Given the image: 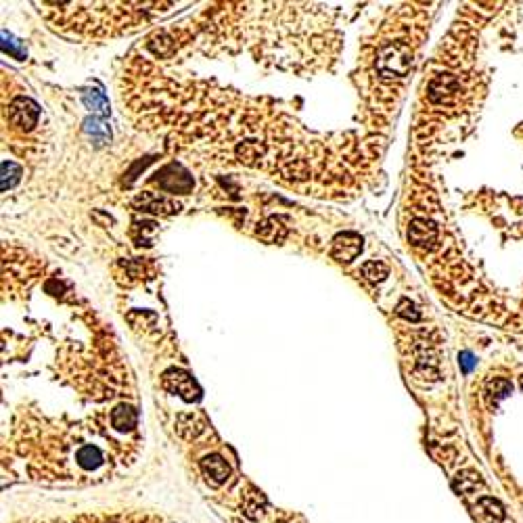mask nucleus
Segmentation results:
<instances>
[{"instance_id":"nucleus-1","label":"nucleus","mask_w":523,"mask_h":523,"mask_svg":"<svg viewBox=\"0 0 523 523\" xmlns=\"http://www.w3.org/2000/svg\"><path fill=\"white\" fill-rule=\"evenodd\" d=\"M162 386H164L168 392L182 396V398L189 400V402H193V400L199 398V388H197V383L193 381V377L189 375V372L178 370V368H170V370L164 372V375H162Z\"/></svg>"},{"instance_id":"nucleus-2","label":"nucleus","mask_w":523,"mask_h":523,"mask_svg":"<svg viewBox=\"0 0 523 523\" xmlns=\"http://www.w3.org/2000/svg\"><path fill=\"white\" fill-rule=\"evenodd\" d=\"M38 115H40L38 105L32 103L30 99H23V97L15 99L11 103V107H9V120H11V124L15 128H19V130H26V132H30L36 126Z\"/></svg>"},{"instance_id":"nucleus-3","label":"nucleus","mask_w":523,"mask_h":523,"mask_svg":"<svg viewBox=\"0 0 523 523\" xmlns=\"http://www.w3.org/2000/svg\"><path fill=\"white\" fill-rule=\"evenodd\" d=\"M134 205L140 209V211H149V213H160V216H170V213H176L180 209V205L172 199H166V197H158L153 193H142L134 199Z\"/></svg>"},{"instance_id":"nucleus-4","label":"nucleus","mask_w":523,"mask_h":523,"mask_svg":"<svg viewBox=\"0 0 523 523\" xmlns=\"http://www.w3.org/2000/svg\"><path fill=\"white\" fill-rule=\"evenodd\" d=\"M362 251V239L354 233H343L333 241V258L339 262H352Z\"/></svg>"},{"instance_id":"nucleus-5","label":"nucleus","mask_w":523,"mask_h":523,"mask_svg":"<svg viewBox=\"0 0 523 523\" xmlns=\"http://www.w3.org/2000/svg\"><path fill=\"white\" fill-rule=\"evenodd\" d=\"M437 239L435 224L429 220H415L408 229V241L415 247H431Z\"/></svg>"},{"instance_id":"nucleus-6","label":"nucleus","mask_w":523,"mask_h":523,"mask_svg":"<svg viewBox=\"0 0 523 523\" xmlns=\"http://www.w3.org/2000/svg\"><path fill=\"white\" fill-rule=\"evenodd\" d=\"M201 471H203V475H205L211 484H216V486L224 484V482L229 479V475H231V467L227 465V461H224L222 457H218V455L205 457V459L201 461Z\"/></svg>"},{"instance_id":"nucleus-7","label":"nucleus","mask_w":523,"mask_h":523,"mask_svg":"<svg viewBox=\"0 0 523 523\" xmlns=\"http://www.w3.org/2000/svg\"><path fill=\"white\" fill-rule=\"evenodd\" d=\"M258 235L264 241H268V243H280L285 239V235H287V229L280 227V220L278 218H268L266 222L260 224Z\"/></svg>"},{"instance_id":"nucleus-8","label":"nucleus","mask_w":523,"mask_h":523,"mask_svg":"<svg viewBox=\"0 0 523 523\" xmlns=\"http://www.w3.org/2000/svg\"><path fill=\"white\" fill-rule=\"evenodd\" d=\"M111 425L117 429V431H130L136 427V412L132 406H117L113 412H111Z\"/></svg>"},{"instance_id":"nucleus-9","label":"nucleus","mask_w":523,"mask_h":523,"mask_svg":"<svg viewBox=\"0 0 523 523\" xmlns=\"http://www.w3.org/2000/svg\"><path fill=\"white\" fill-rule=\"evenodd\" d=\"M84 103H86L88 109H93V111L99 113V115H107V113H109L107 99H105L103 93H99V91H86V93H84Z\"/></svg>"},{"instance_id":"nucleus-10","label":"nucleus","mask_w":523,"mask_h":523,"mask_svg":"<svg viewBox=\"0 0 523 523\" xmlns=\"http://www.w3.org/2000/svg\"><path fill=\"white\" fill-rule=\"evenodd\" d=\"M264 504H266L264 496L258 494V492H251V494L247 496L245 504H243V511H245L247 517L258 519V517H262V513H264Z\"/></svg>"},{"instance_id":"nucleus-11","label":"nucleus","mask_w":523,"mask_h":523,"mask_svg":"<svg viewBox=\"0 0 523 523\" xmlns=\"http://www.w3.org/2000/svg\"><path fill=\"white\" fill-rule=\"evenodd\" d=\"M362 272H364V276L366 278H370V280H383L386 276H388V266L386 264H381V262H366L364 266H362Z\"/></svg>"},{"instance_id":"nucleus-12","label":"nucleus","mask_w":523,"mask_h":523,"mask_svg":"<svg viewBox=\"0 0 523 523\" xmlns=\"http://www.w3.org/2000/svg\"><path fill=\"white\" fill-rule=\"evenodd\" d=\"M19 176H21V168L11 162H5L3 164V191L11 189L19 180Z\"/></svg>"},{"instance_id":"nucleus-13","label":"nucleus","mask_w":523,"mask_h":523,"mask_svg":"<svg viewBox=\"0 0 523 523\" xmlns=\"http://www.w3.org/2000/svg\"><path fill=\"white\" fill-rule=\"evenodd\" d=\"M479 508L488 515V519H490V521H500V519L504 517L502 506H500L496 500H492V498H484V500H479Z\"/></svg>"},{"instance_id":"nucleus-14","label":"nucleus","mask_w":523,"mask_h":523,"mask_svg":"<svg viewBox=\"0 0 523 523\" xmlns=\"http://www.w3.org/2000/svg\"><path fill=\"white\" fill-rule=\"evenodd\" d=\"M86 130L91 132V136H97V138H99L101 142H105V140L109 138V130H107V128H105L103 124H99V122H97L95 117L86 122Z\"/></svg>"},{"instance_id":"nucleus-15","label":"nucleus","mask_w":523,"mask_h":523,"mask_svg":"<svg viewBox=\"0 0 523 523\" xmlns=\"http://www.w3.org/2000/svg\"><path fill=\"white\" fill-rule=\"evenodd\" d=\"M398 314H402V316H408V318H412V321H417L419 318V312H415V306L410 304V302H400V306H398Z\"/></svg>"},{"instance_id":"nucleus-16","label":"nucleus","mask_w":523,"mask_h":523,"mask_svg":"<svg viewBox=\"0 0 523 523\" xmlns=\"http://www.w3.org/2000/svg\"><path fill=\"white\" fill-rule=\"evenodd\" d=\"M490 392H496V398H504L506 394H511V386L502 379H498L494 386H490Z\"/></svg>"},{"instance_id":"nucleus-17","label":"nucleus","mask_w":523,"mask_h":523,"mask_svg":"<svg viewBox=\"0 0 523 523\" xmlns=\"http://www.w3.org/2000/svg\"><path fill=\"white\" fill-rule=\"evenodd\" d=\"M463 364H465V370H469V368L473 366V360H471L469 354H463Z\"/></svg>"}]
</instances>
